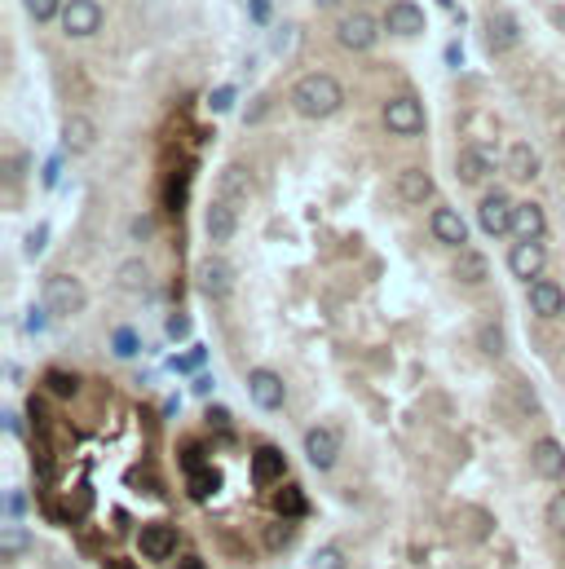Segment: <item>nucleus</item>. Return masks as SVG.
<instances>
[{"mask_svg": "<svg viewBox=\"0 0 565 569\" xmlns=\"http://www.w3.org/2000/svg\"><path fill=\"white\" fill-rule=\"evenodd\" d=\"M292 106H296V115H305V119H327V115H336V110L345 106V89H340L336 75L309 71V75L296 80V89H292Z\"/></svg>", "mask_w": 565, "mask_h": 569, "instance_id": "nucleus-1", "label": "nucleus"}, {"mask_svg": "<svg viewBox=\"0 0 565 569\" xmlns=\"http://www.w3.org/2000/svg\"><path fill=\"white\" fill-rule=\"evenodd\" d=\"M84 283L71 278V274H49L45 278V310L57 313V318H71V313L84 310Z\"/></svg>", "mask_w": 565, "mask_h": 569, "instance_id": "nucleus-2", "label": "nucleus"}, {"mask_svg": "<svg viewBox=\"0 0 565 569\" xmlns=\"http://www.w3.org/2000/svg\"><path fill=\"white\" fill-rule=\"evenodd\" d=\"M375 36H380V22H375L371 13H362V9L345 13V18L336 22V45H340V49H349V53L375 49Z\"/></svg>", "mask_w": 565, "mask_h": 569, "instance_id": "nucleus-3", "label": "nucleus"}, {"mask_svg": "<svg viewBox=\"0 0 565 569\" xmlns=\"http://www.w3.org/2000/svg\"><path fill=\"white\" fill-rule=\"evenodd\" d=\"M384 128L398 133V137H415L424 133V102L415 93H398L384 102Z\"/></svg>", "mask_w": 565, "mask_h": 569, "instance_id": "nucleus-4", "label": "nucleus"}, {"mask_svg": "<svg viewBox=\"0 0 565 569\" xmlns=\"http://www.w3.org/2000/svg\"><path fill=\"white\" fill-rule=\"evenodd\" d=\"M62 31H66L71 40L98 36V31H102V4H98V0H66V9H62Z\"/></svg>", "mask_w": 565, "mask_h": 569, "instance_id": "nucleus-5", "label": "nucleus"}, {"mask_svg": "<svg viewBox=\"0 0 565 569\" xmlns=\"http://www.w3.org/2000/svg\"><path fill=\"white\" fill-rule=\"evenodd\" d=\"M513 212H516V204L504 195V190H490V195H481V204H477V225H481L490 239L513 234Z\"/></svg>", "mask_w": 565, "mask_h": 569, "instance_id": "nucleus-6", "label": "nucleus"}, {"mask_svg": "<svg viewBox=\"0 0 565 569\" xmlns=\"http://www.w3.org/2000/svg\"><path fill=\"white\" fill-rule=\"evenodd\" d=\"M305 460L318 468V472L336 468V460H340V433L327 428V424H313L305 433Z\"/></svg>", "mask_w": 565, "mask_h": 569, "instance_id": "nucleus-7", "label": "nucleus"}, {"mask_svg": "<svg viewBox=\"0 0 565 569\" xmlns=\"http://www.w3.org/2000/svg\"><path fill=\"white\" fill-rule=\"evenodd\" d=\"M248 393H252V402H257L260 411H278V407L287 402V384H283V375H274L269 366H257V371L248 375Z\"/></svg>", "mask_w": 565, "mask_h": 569, "instance_id": "nucleus-8", "label": "nucleus"}, {"mask_svg": "<svg viewBox=\"0 0 565 569\" xmlns=\"http://www.w3.org/2000/svg\"><path fill=\"white\" fill-rule=\"evenodd\" d=\"M543 265H548V248H543V239L513 243V252H508V269H513L521 283H534V278L543 274Z\"/></svg>", "mask_w": 565, "mask_h": 569, "instance_id": "nucleus-9", "label": "nucleus"}, {"mask_svg": "<svg viewBox=\"0 0 565 569\" xmlns=\"http://www.w3.org/2000/svg\"><path fill=\"white\" fill-rule=\"evenodd\" d=\"M384 31H389V36H402V40L424 36V9H419L415 0H393L389 13H384Z\"/></svg>", "mask_w": 565, "mask_h": 569, "instance_id": "nucleus-10", "label": "nucleus"}, {"mask_svg": "<svg viewBox=\"0 0 565 569\" xmlns=\"http://www.w3.org/2000/svg\"><path fill=\"white\" fill-rule=\"evenodd\" d=\"M530 468H534L543 481L565 477V446L557 442V437H539V442L530 446Z\"/></svg>", "mask_w": 565, "mask_h": 569, "instance_id": "nucleus-11", "label": "nucleus"}, {"mask_svg": "<svg viewBox=\"0 0 565 569\" xmlns=\"http://www.w3.org/2000/svg\"><path fill=\"white\" fill-rule=\"evenodd\" d=\"M428 230H433V239L446 243V248H463V243H468V225H463V216L455 207H433Z\"/></svg>", "mask_w": 565, "mask_h": 569, "instance_id": "nucleus-12", "label": "nucleus"}, {"mask_svg": "<svg viewBox=\"0 0 565 569\" xmlns=\"http://www.w3.org/2000/svg\"><path fill=\"white\" fill-rule=\"evenodd\" d=\"M530 310L539 318H561L565 313V287L552 278H534L530 283Z\"/></svg>", "mask_w": 565, "mask_h": 569, "instance_id": "nucleus-13", "label": "nucleus"}, {"mask_svg": "<svg viewBox=\"0 0 565 569\" xmlns=\"http://www.w3.org/2000/svg\"><path fill=\"white\" fill-rule=\"evenodd\" d=\"M137 547H142V556L146 561H168L172 552H177V534H172V525H142V534H137Z\"/></svg>", "mask_w": 565, "mask_h": 569, "instance_id": "nucleus-14", "label": "nucleus"}, {"mask_svg": "<svg viewBox=\"0 0 565 569\" xmlns=\"http://www.w3.org/2000/svg\"><path fill=\"white\" fill-rule=\"evenodd\" d=\"M393 186H398V199H402V204H411V207L428 204V199H433V190H437V186H433V177H428L424 168H402Z\"/></svg>", "mask_w": 565, "mask_h": 569, "instance_id": "nucleus-15", "label": "nucleus"}, {"mask_svg": "<svg viewBox=\"0 0 565 569\" xmlns=\"http://www.w3.org/2000/svg\"><path fill=\"white\" fill-rule=\"evenodd\" d=\"M199 287H204L207 296L225 301V296L234 292V269H230L221 257H207L204 265H199Z\"/></svg>", "mask_w": 565, "mask_h": 569, "instance_id": "nucleus-16", "label": "nucleus"}, {"mask_svg": "<svg viewBox=\"0 0 565 569\" xmlns=\"http://www.w3.org/2000/svg\"><path fill=\"white\" fill-rule=\"evenodd\" d=\"M93 142H98L93 119H89V115H66V124H62V146H66L71 155H84V151H93Z\"/></svg>", "mask_w": 565, "mask_h": 569, "instance_id": "nucleus-17", "label": "nucleus"}, {"mask_svg": "<svg viewBox=\"0 0 565 569\" xmlns=\"http://www.w3.org/2000/svg\"><path fill=\"white\" fill-rule=\"evenodd\" d=\"M486 31H490V45L495 49H516L521 45V22H516L513 9H495L490 22H486Z\"/></svg>", "mask_w": 565, "mask_h": 569, "instance_id": "nucleus-18", "label": "nucleus"}, {"mask_svg": "<svg viewBox=\"0 0 565 569\" xmlns=\"http://www.w3.org/2000/svg\"><path fill=\"white\" fill-rule=\"evenodd\" d=\"M234 212H239V207H230L225 199H212V204H207L204 230H207L212 243H230V239H234Z\"/></svg>", "mask_w": 565, "mask_h": 569, "instance_id": "nucleus-19", "label": "nucleus"}, {"mask_svg": "<svg viewBox=\"0 0 565 569\" xmlns=\"http://www.w3.org/2000/svg\"><path fill=\"white\" fill-rule=\"evenodd\" d=\"M543 230H548V216H543V207H539V204H516V212H513V234H516V243L543 239Z\"/></svg>", "mask_w": 565, "mask_h": 569, "instance_id": "nucleus-20", "label": "nucleus"}, {"mask_svg": "<svg viewBox=\"0 0 565 569\" xmlns=\"http://www.w3.org/2000/svg\"><path fill=\"white\" fill-rule=\"evenodd\" d=\"M490 155L481 151V146H468V151H460V159H455V172H460V181H468V186H477V181H486L490 177Z\"/></svg>", "mask_w": 565, "mask_h": 569, "instance_id": "nucleus-21", "label": "nucleus"}, {"mask_svg": "<svg viewBox=\"0 0 565 569\" xmlns=\"http://www.w3.org/2000/svg\"><path fill=\"white\" fill-rule=\"evenodd\" d=\"M287 472V460H283V451H274V446H260L257 455H252V481L257 486H269V481H278Z\"/></svg>", "mask_w": 565, "mask_h": 569, "instance_id": "nucleus-22", "label": "nucleus"}, {"mask_svg": "<svg viewBox=\"0 0 565 569\" xmlns=\"http://www.w3.org/2000/svg\"><path fill=\"white\" fill-rule=\"evenodd\" d=\"M508 172H513L516 181H530V177H539V151H534L530 142H516L513 151H508Z\"/></svg>", "mask_w": 565, "mask_h": 569, "instance_id": "nucleus-23", "label": "nucleus"}, {"mask_svg": "<svg viewBox=\"0 0 565 569\" xmlns=\"http://www.w3.org/2000/svg\"><path fill=\"white\" fill-rule=\"evenodd\" d=\"M243 195H248V172L234 163V168H225V172H221V195H216V199H225L230 207H239Z\"/></svg>", "mask_w": 565, "mask_h": 569, "instance_id": "nucleus-24", "label": "nucleus"}, {"mask_svg": "<svg viewBox=\"0 0 565 569\" xmlns=\"http://www.w3.org/2000/svg\"><path fill=\"white\" fill-rule=\"evenodd\" d=\"M455 278H460V283H481V278H486V257H481V252H463V257L455 260Z\"/></svg>", "mask_w": 565, "mask_h": 569, "instance_id": "nucleus-25", "label": "nucleus"}, {"mask_svg": "<svg viewBox=\"0 0 565 569\" xmlns=\"http://www.w3.org/2000/svg\"><path fill=\"white\" fill-rule=\"evenodd\" d=\"M22 9H27L31 22H49V18H62L66 0H22Z\"/></svg>", "mask_w": 565, "mask_h": 569, "instance_id": "nucleus-26", "label": "nucleus"}, {"mask_svg": "<svg viewBox=\"0 0 565 569\" xmlns=\"http://www.w3.org/2000/svg\"><path fill=\"white\" fill-rule=\"evenodd\" d=\"M274 503H278V512H283V517H301V512H305V495H301L296 486H287Z\"/></svg>", "mask_w": 565, "mask_h": 569, "instance_id": "nucleus-27", "label": "nucleus"}, {"mask_svg": "<svg viewBox=\"0 0 565 569\" xmlns=\"http://www.w3.org/2000/svg\"><path fill=\"white\" fill-rule=\"evenodd\" d=\"M22 547H27V534H22L18 525H4V530H0V552H4V556H18Z\"/></svg>", "mask_w": 565, "mask_h": 569, "instance_id": "nucleus-28", "label": "nucleus"}, {"mask_svg": "<svg viewBox=\"0 0 565 569\" xmlns=\"http://www.w3.org/2000/svg\"><path fill=\"white\" fill-rule=\"evenodd\" d=\"M309 569H345V552H340V543H327L318 556H313V565Z\"/></svg>", "mask_w": 565, "mask_h": 569, "instance_id": "nucleus-29", "label": "nucleus"}, {"mask_svg": "<svg viewBox=\"0 0 565 569\" xmlns=\"http://www.w3.org/2000/svg\"><path fill=\"white\" fill-rule=\"evenodd\" d=\"M119 287H128V292H137V287H146V265H137V260H128V265L119 269Z\"/></svg>", "mask_w": 565, "mask_h": 569, "instance_id": "nucleus-30", "label": "nucleus"}, {"mask_svg": "<svg viewBox=\"0 0 565 569\" xmlns=\"http://www.w3.org/2000/svg\"><path fill=\"white\" fill-rule=\"evenodd\" d=\"M212 490H216V472H190V499L204 503Z\"/></svg>", "mask_w": 565, "mask_h": 569, "instance_id": "nucleus-31", "label": "nucleus"}, {"mask_svg": "<svg viewBox=\"0 0 565 569\" xmlns=\"http://www.w3.org/2000/svg\"><path fill=\"white\" fill-rule=\"evenodd\" d=\"M548 525H552V530L565 538V490H557V495H552V503H548Z\"/></svg>", "mask_w": 565, "mask_h": 569, "instance_id": "nucleus-32", "label": "nucleus"}, {"mask_svg": "<svg viewBox=\"0 0 565 569\" xmlns=\"http://www.w3.org/2000/svg\"><path fill=\"white\" fill-rule=\"evenodd\" d=\"M49 389L57 398H71L75 393V375H66V371H49Z\"/></svg>", "mask_w": 565, "mask_h": 569, "instance_id": "nucleus-33", "label": "nucleus"}, {"mask_svg": "<svg viewBox=\"0 0 565 569\" xmlns=\"http://www.w3.org/2000/svg\"><path fill=\"white\" fill-rule=\"evenodd\" d=\"M115 354H119V358H133V354H137V336H133L128 327L115 331Z\"/></svg>", "mask_w": 565, "mask_h": 569, "instance_id": "nucleus-34", "label": "nucleus"}, {"mask_svg": "<svg viewBox=\"0 0 565 569\" xmlns=\"http://www.w3.org/2000/svg\"><path fill=\"white\" fill-rule=\"evenodd\" d=\"M481 349H486V354H504V331H499V327H486V331H481Z\"/></svg>", "mask_w": 565, "mask_h": 569, "instance_id": "nucleus-35", "label": "nucleus"}, {"mask_svg": "<svg viewBox=\"0 0 565 569\" xmlns=\"http://www.w3.org/2000/svg\"><path fill=\"white\" fill-rule=\"evenodd\" d=\"M186 331H190V318H186V313H172V318H168V336H172V340H181Z\"/></svg>", "mask_w": 565, "mask_h": 569, "instance_id": "nucleus-36", "label": "nucleus"}, {"mask_svg": "<svg viewBox=\"0 0 565 569\" xmlns=\"http://www.w3.org/2000/svg\"><path fill=\"white\" fill-rule=\"evenodd\" d=\"M248 9H252V22H269V13H274V0H248Z\"/></svg>", "mask_w": 565, "mask_h": 569, "instance_id": "nucleus-37", "label": "nucleus"}, {"mask_svg": "<svg viewBox=\"0 0 565 569\" xmlns=\"http://www.w3.org/2000/svg\"><path fill=\"white\" fill-rule=\"evenodd\" d=\"M45 322H49V310H45V305L27 313V331H45Z\"/></svg>", "mask_w": 565, "mask_h": 569, "instance_id": "nucleus-38", "label": "nucleus"}, {"mask_svg": "<svg viewBox=\"0 0 565 569\" xmlns=\"http://www.w3.org/2000/svg\"><path fill=\"white\" fill-rule=\"evenodd\" d=\"M234 102V93H230V89H221V93H212V106H216V110H225V106Z\"/></svg>", "mask_w": 565, "mask_h": 569, "instance_id": "nucleus-39", "label": "nucleus"}, {"mask_svg": "<svg viewBox=\"0 0 565 569\" xmlns=\"http://www.w3.org/2000/svg\"><path fill=\"white\" fill-rule=\"evenodd\" d=\"M133 234L146 239V234H151V216H137V221H133Z\"/></svg>", "mask_w": 565, "mask_h": 569, "instance_id": "nucleus-40", "label": "nucleus"}, {"mask_svg": "<svg viewBox=\"0 0 565 569\" xmlns=\"http://www.w3.org/2000/svg\"><path fill=\"white\" fill-rule=\"evenodd\" d=\"M40 248H45V230H36V234H31V239H27V252H31V257H36V252H40Z\"/></svg>", "mask_w": 565, "mask_h": 569, "instance_id": "nucleus-41", "label": "nucleus"}, {"mask_svg": "<svg viewBox=\"0 0 565 569\" xmlns=\"http://www.w3.org/2000/svg\"><path fill=\"white\" fill-rule=\"evenodd\" d=\"M181 569H204V565H199V561H195V556H190V561H181Z\"/></svg>", "mask_w": 565, "mask_h": 569, "instance_id": "nucleus-42", "label": "nucleus"}]
</instances>
